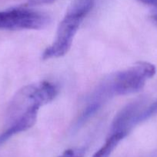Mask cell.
<instances>
[{
	"instance_id": "cell-1",
	"label": "cell",
	"mask_w": 157,
	"mask_h": 157,
	"mask_svg": "<svg viewBox=\"0 0 157 157\" xmlns=\"http://www.w3.org/2000/svg\"><path fill=\"white\" fill-rule=\"evenodd\" d=\"M156 69L149 62H138L126 70L113 74L103 81L95 93L106 102L114 96H123L139 91L146 81L155 75Z\"/></svg>"
},
{
	"instance_id": "cell-2",
	"label": "cell",
	"mask_w": 157,
	"mask_h": 157,
	"mask_svg": "<svg viewBox=\"0 0 157 157\" xmlns=\"http://www.w3.org/2000/svg\"><path fill=\"white\" fill-rule=\"evenodd\" d=\"M94 3L95 0H74L72 2L60 22L55 40L43 52V60L60 58L67 54L78 28L92 10Z\"/></svg>"
},
{
	"instance_id": "cell-3",
	"label": "cell",
	"mask_w": 157,
	"mask_h": 157,
	"mask_svg": "<svg viewBox=\"0 0 157 157\" xmlns=\"http://www.w3.org/2000/svg\"><path fill=\"white\" fill-rule=\"evenodd\" d=\"M58 91L57 86L49 81H40L24 87L11 102L8 112L9 121L29 109L39 108L41 106L49 104L55 99Z\"/></svg>"
},
{
	"instance_id": "cell-4",
	"label": "cell",
	"mask_w": 157,
	"mask_h": 157,
	"mask_svg": "<svg viewBox=\"0 0 157 157\" xmlns=\"http://www.w3.org/2000/svg\"><path fill=\"white\" fill-rule=\"evenodd\" d=\"M50 22L49 15L24 7L0 11V30L42 29Z\"/></svg>"
},
{
	"instance_id": "cell-5",
	"label": "cell",
	"mask_w": 157,
	"mask_h": 157,
	"mask_svg": "<svg viewBox=\"0 0 157 157\" xmlns=\"http://www.w3.org/2000/svg\"><path fill=\"white\" fill-rule=\"evenodd\" d=\"M39 108H32L26 110L12 121L8 122L7 128L0 134V146L18 133L29 130L36 122Z\"/></svg>"
},
{
	"instance_id": "cell-6",
	"label": "cell",
	"mask_w": 157,
	"mask_h": 157,
	"mask_svg": "<svg viewBox=\"0 0 157 157\" xmlns=\"http://www.w3.org/2000/svg\"><path fill=\"white\" fill-rule=\"evenodd\" d=\"M127 135L128 133L125 131L111 130L110 135L108 136L103 147L95 152L92 157H109L120 141L123 140Z\"/></svg>"
},
{
	"instance_id": "cell-7",
	"label": "cell",
	"mask_w": 157,
	"mask_h": 157,
	"mask_svg": "<svg viewBox=\"0 0 157 157\" xmlns=\"http://www.w3.org/2000/svg\"><path fill=\"white\" fill-rule=\"evenodd\" d=\"M155 114H157V101L155 102L152 103L151 105H149L146 108L139 110L138 112L135 119V125L146 121V120L149 119L151 117L154 116Z\"/></svg>"
},
{
	"instance_id": "cell-8",
	"label": "cell",
	"mask_w": 157,
	"mask_h": 157,
	"mask_svg": "<svg viewBox=\"0 0 157 157\" xmlns=\"http://www.w3.org/2000/svg\"><path fill=\"white\" fill-rule=\"evenodd\" d=\"M85 154H86V150L83 148L69 149L66 150L58 157H84Z\"/></svg>"
},
{
	"instance_id": "cell-9",
	"label": "cell",
	"mask_w": 157,
	"mask_h": 157,
	"mask_svg": "<svg viewBox=\"0 0 157 157\" xmlns=\"http://www.w3.org/2000/svg\"><path fill=\"white\" fill-rule=\"evenodd\" d=\"M56 0H28V4L29 6H39V5L49 4Z\"/></svg>"
},
{
	"instance_id": "cell-10",
	"label": "cell",
	"mask_w": 157,
	"mask_h": 157,
	"mask_svg": "<svg viewBox=\"0 0 157 157\" xmlns=\"http://www.w3.org/2000/svg\"><path fill=\"white\" fill-rule=\"evenodd\" d=\"M142 3L152 6H157V0H137Z\"/></svg>"
},
{
	"instance_id": "cell-11",
	"label": "cell",
	"mask_w": 157,
	"mask_h": 157,
	"mask_svg": "<svg viewBox=\"0 0 157 157\" xmlns=\"http://www.w3.org/2000/svg\"><path fill=\"white\" fill-rule=\"evenodd\" d=\"M152 19H153L154 21H155V22L157 23V13L155 14V15H152Z\"/></svg>"
}]
</instances>
